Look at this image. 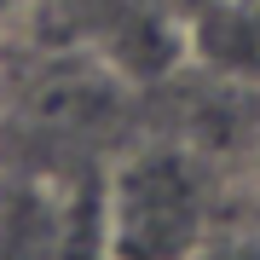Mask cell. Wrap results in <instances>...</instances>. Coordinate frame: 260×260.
<instances>
[{
  "label": "cell",
  "mask_w": 260,
  "mask_h": 260,
  "mask_svg": "<svg viewBox=\"0 0 260 260\" xmlns=\"http://www.w3.org/2000/svg\"><path fill=\"white\" fill-rule=\"evenodd\" d=\"M208 249L203 185L179 156H139L110 191V254L116 260H197Z\"/></svg>",
  "instance_id": "obj_1"
},
{
  "label": "cell",
  "mask_w": 260,
  "mask_h": 260,
  "mask_svg": "<svg viewBox=\"0 0 260 260\" xmlns=\"http://www.w3.org/2000/svg\"><path fill=\"white\" fill-rule=\"evenodd\" d=\"M197 52L243 81H260V0H214L197 23Z\"/></svg>",
  "instance_id": "obj_2"
},
{
  "label": "cell",
  "mask_w": 260,
  "mask_h": 260,
  "mask_svg": "<svg viewBox=\"0 0 260 260\" xmlns=\"http://www.w3.org/2000/svg\"><path fill=\"white\" fill-rule=\"evenodd\" d=\"M197 260H260V243H225V249H203Z\"/></svg>",
  "instance_id": "obj_3"
},
{
  "label": "cell",
  "mask_w": 260,
  "mask_h": 260,
  "mask_svg": "<svg viewBox=\"0 0 260 260\" xmlns=\"http://www.w3.org/2000/svg\"><path fill=\"white\" fill-rule=\"evenodd\" d=\"M18 6H23V0H0V12H18Z\"/></svg>",
  "instance_id": "obj_4"
}]
</instances>
